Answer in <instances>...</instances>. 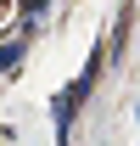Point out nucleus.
<instances>
[{
    "mask_svg": "<svg viewBox=\"0 0 140 146\" xmlns=\"http://www.w3.org/2000/svg\"><path fill=\"white\" fill-rule=\"evenodd\" d=\"M95 73H101V51H90V68L79 73V79H73V84H67L62 96H56V107H51V112H56V146H67V129H73V112L84 107V96L95 90Z\"/></svg>",
    "mask_w": 140,
    "mask_h": 146,
    "instance_id": "1",
    "label": "nucleus"
},
{
    "mask_svg": "<svg viewBox=\"0 0 140 146\" xmlns=\"http://www.w3.org/2000/svg\"><path fill=\"white\" fill-rule=\"evenodd\" d=\"M22 62V39H11V45H0V73H11Z\"/></svg>",
    "mask_w": 140,
    "mask_h": 146,
    "instance_id": "2",
    "label": "nucleus"
}]
</instances>
